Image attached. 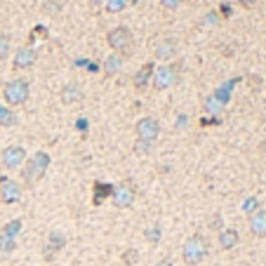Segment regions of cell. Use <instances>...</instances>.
Instances as JSON below:
<instances>
[{
	"label": "cell",
	"mask_w": 266,
	"mask_h": 266,
	"mask_svg": "<svg viewBox=\"0 0 266 266\" xmlns=\"http://www.w3.org/2000/svg\"><path fill=\"white\" fill-rule=\"evenodd\" d=\"M50 163H52V158L47 151H36L31 158H26V163H24V181L26 184L29 186L38 184V181L47 174Z\"/></svg>",
	"instance_id": "cell-1"
},
{
	"label": "cell",
	"mask_w": 266,
	"mask_h": 266,
	"mask_svg": "<svg viewBox=\"0 0 266 266\" xmlns=\"http://www.w3.org/2000/svg\"><path fill=\"white\" fill-rule=\"evenodd\" d=\"M207 252H210V245H207V241H205V235L193 233L191 238H186L184 248H181V259H184L189 266H198L200 261H205Z\"/></svg>",
	"instance_id": "cell-2"
},
{
	"label": "cell",
	"mask_w": 266,
	"mask_h": 266,
	"mask_svg": "<svg viewBox=\"0 0 266 266\" xmlns=\"http://www.w3.org/2000/svg\"><path fill=\"white\" fill-rule=\"evenodd\" d=\"M106 43L111 45L113 52L127 57L132 52V47H135V36H132L130 29H125V26H116L113 31L106 33Z\"/></svg>",
	"instance_id": "cell-3"
},
{
	"label": "cell",
	"mask_w": 266,
	"mask_h": 266,
	"mask_svg": "<svg viewBox=\"0 0 266 266\" xmlns=\"http://www.w3.org/2000/svg\"><path fill=\"white\" fill-rule=\"evenodd\" d=\"M29 94H31V87H29V83H26L24 78H14V81H10L5 85V90H3V97H5L10 109H12V106H21L24 101H29Z\"/></svg>",
	"instance_id": "cell-4"
},
{
	"label": "cell",
	"mask_w": 266,
	"mask_h": 266,
	"mask_svg": "<svg viewBox=\"0 0 266 266\" xmlns=\"http://www.w3.org/2000/svg\"><path fill=\"white\" fill-rule=\"evenodd\" d=\"M135 198H137V189H135L132 181H120V184L113 186L111 200L118 210H127V207H132V205H135Z\"/></svg>",
	"instance_id": "cell-5"
},
{
	"label": "cell",
	"mask_w": 266,
	"mask_h": 266,
	"mask_svg": "<svg viewBox=\"0 0 266 266\" xmlns=\"http://www.w3.org/2000/svg\"><path fill=\"white\" fill-rule=\"evenodd\" d=\"M177 81H179V66L177 64H163V66L155 68L153 78H151L155 90H167V87H172Z\"/></svg>",
	"instance_id": "cell-6"
},
{
	"label": "cell",
	"mask_w": 266,
	"mask_h": 266,
	"mask_svg": "<svg viewBox=\"0 0 266 266\" xmlns=\"http://www.w3.org/2000/svg\"><path fill=\"white\" fill-rule=\"evenodd\" d=\"M135 135L139 142H151L155 144V139H158V135H161V123L155 120L153 116H144L137 120L135 125Z\"/></svg>",
	"instance_id": "cell-7"
},
{
	"label": "cell",
	"mask_w": 266,
	"mask_h": 266,
	"mask_svg": "<svg viewBox=\"0 0 266 266\" xmlns=\"http://www.w3.org/2000/svg\"><path fill=\"white\" fill-rule=\"evenodd\" d=\"M26 158H29V155H26V149H24V146H19V144L5 146V149H3V155H0L3 167H7V170H17V167H24Z\"/></svg>",
	"instance_id": "cell-8"
},
{
	"label": "cell",
	"mask_w": 266,
	"mask_h": 266,
	"mask_svg": "<svg viewBox=\"0 0 266 266\" xmlns=\"http://www.w3.org/2000/svg\"><path fill=\"white\" fill-rule=\"evenodd\" d=\"M0 200L5 205H14L21 200V184L10 177H0Z\"/></svg>",
	"instance_id": "cell-9"
},
{
	"label": "cell",
	"mask_w": 266,
	"mask_h": 266,
	"mask_svg": "<svg viewBox=\"0 0 266 266\" xmlns=\"http://www.w3.org/2000/svg\"><path fill=\"white\" fill-rule=\"evenodd\" d=\"M38 62V52L33 47H19L14 55V68H31Z\"/></svg>",
	"instance_id": "cell-10"
},
{
	"label": "cell",
	"mask_w": 266,
	"mask_h": 266,
	"mask_svg": "<svg viewBox=\"0 0 266 266\" xmlns=\"http://www.w3.org/2000/svg\"><path fill=\"white\" fill-rule=\"evenodd\" d=\"M59 97H62L64 104H75V101L83 99V87L78 85V83H66V85L62 87Z\"/></svg>",
	"instance_id": "cell-11"
},
{
	"label": "cell",
	"mask_w": 266,
	"mask_h": 266,
	"mask_svg": "<svg viewBox=\"0 0 266 266\" xmlns=\"http://www.w3.org/2000/svg\"><path fill=\"white\" fill-rule=\"evenodd\" d=\"M155 59H163V62H167V59H172L174 55H177V40H172V38H167V40H161V43L155 45Z\"/></svg>",
	"instance_id": "cell-12"
},
{
	"label": "cell",
	"mask_w": 266,
	"mask_h": 266,
	"mask_svg": "<svg viewBox=\"0 0 266 266\" xmlns=\"http://www.w3.org/2000/svg\"><path fill=\"white\" fill-rule=\"evenodd\" d=\"M250 231H252L257 238H264L266 235V210H257L254 215H250Z\"/></svg>",
	"instance_id": "cell-13"
},
{
	"label": "cell",
	"mask_w": 266,
	"mask_h": 266,
	"mask_svg": "<svg viewBox=\"0 0 266 266\" xmlns=\"http://www.w3.org/2000/svg\"><path fill=\"white\" fill-rule=\"evenodd\" d=\"M153 62H149V64H144L139 71L135 73V87L137 90H146L149 87V83H151V78H153Z\"/></svg>",
	"instance_id": "cell-14"
},
{
	"label": "cell",
	"mask_w": 266,
	"mask_h": 266,
	"mask_svg": "<svg viewBox=\"0 0 266 266\" xmlns=\"http://www.w3.org/2000/svg\"><path fill=\"white\" fill-rule=\"evenodd\" d=\"M241 241V233L235 229H222L219 231V248L222 250H233Z\"/></svg>",
	"instance_id": "cell-15"
},
{
	"label": "cell",
	"mask_w": 266,
	"mask_h": 266,
	"mask_svg": "<svg viewBox=\"0 0 266 266\" xmlns=\"http://www.w3.org/2000/svg\"><path fill=\"white\" fill-rule=\"evenodd\" d=\"M123 64H125V57L123 55H118V52H113V55H109L104 59V71H106V75H116L120 68H123Z\"/></svg>",
	"instance_id": "cell-16"
},
{
	"label": "cell",
	"mask_w": 266,
	"mask_h": 266,
	"mask_svg": "<svg viewBox=\"0 0 266 266\" xmlns=\"http://www.w3.org/2000/svg\"><path fill=\"white\" fill-rule=\"evenodd\" d=\"M64 245H66V235H64L62 231H52V233L47 235V245H45V248H50L52 252H59Z\"/></svg>",
	"instance_id": "cell-17"
},
{
	"label": "cell",
	"mask_w": 266,
	"mask_h": 266,
	"mask_svg": "<svg viewBox=\"0 0 266 266\" xmlns=\"http://www.w3.org/2000/svg\"><path fill=\"white\" fill-rule=\"evenodd\" d=\"M17 125V113L10 106H0V127H12Z\"/></svg>",
	"instance_id": "cell-18"
},
{
	"label": "cell",
	"mask_w": 266,
	"mask_h": 266,
	"mask_svg": "<svg viewBox=\"0 0 266 266\" xmlns=\"http://www.w3.org/2000/svg\"><path fill=\"white\" fill-rule=\"evenodd\" d=\"M21 219H10V222L3 226V235H10V238H17L19 233H21Z\"/></svg>",
	"instance_id": "cell-19"
},
{
	"label": "cell",
	"mask_w": 266,
	"mask_h": 266,
	"mask_svg": "<svg viewBox=\"0 0 266 266\" xmlns=\"http://www.w3.org/2000/svg\"><path fill=\"white\" fill-rule=\"evenodd\" d=\"M17 250V238H10V235L0 233V252L3 254H12Z\"/></svg>",
	"instance_id": "cell-20"
},
{
	"label": "cell",
	"mask_w": 266,
	"mask_h": 266,
	"mask_svg": "<svg viewBox=\"0 0 266 266\" xmlns=\"http://www.w3.org/2000/svg\"><path fill=\"white\" fill-rule=\"evenodd\" d=\"M130 3H135V0H106L104 5H106V12L116 14V12H123V10L130 5Z\"/></svg>",
	"instance_id": "cell-21"
},
{
	"label": "cell",
	"mask_w": 266,
	"mask_h": 266,
	"mask_svg": "<svg viewBox=\"0 0 266 266\" xmlns=\"http://www.w3.org/2000/svg\"><path fill=\"white\" fill-rule=\"evenodd\" d=\"M62 7H64V0H45L43 12L50 14V17H57V14L62 12Z\"/></svg>",
	"instance_id": "cell-22"
},
{
	"label": "cell",
	"mask_w": 266,
	"mask_h": 266,
	"mask_svg": "<svg viewBox=\"0 0 266 266\" xmlns=\"http://www.w3.org/2000/svg\"><path fill=\"white\" fill-rule=\"evenodd\" d=\"M111 191H113V186H109V184H94V205H99L101 200H104V196H111Z\"/></svg>",
	"instance_id": "cell-23"
},
{
	"label": "cell",
	"mask_w": 266,
	"mask_h": 266,
	"mask_svg": "<svg viewBox=\"0 0 266 266\" xmlns=\"http://www.w3.org/2000/svg\"><path fill=\"white\" fill-rule=\"evenodd\" d=\"M205 111L207 113H212V116H217V113H222V109H224V104L219 99H217V97H207V99H205Z\"/></svg>",
	"instance_id": "cell-24"
},
{
	"label": "cell",
	"mask_w": 266,
	"mask_h": 266,
	"mask_svg": "<svg viewBox=\"0 0 266 266\" xmlns=\"http://www.w3.org/2000/svg\"><path fill=\"white\" fill-rule=\"evenodd\" d=\"M257 210H259V200H257V198L243 200V212H245V215H254Z\"/></svg>",
	"instance_id": "cell-25"
},
{
	"label": "cell",
	"mask_w": 266,
	"mask_h": 266,
	"mask_svg": "<svg viewBox=\"0 0 266 266\" xmlns=\"http://www.w3.org/2000/svg\"><path fill=\"white\" fill-rule=\"evenodd\" d=\"M161 226H151V229H146V241L153 243V245H158L161 243Z\"/></svg>",
	"instance_id": "cell-26"
},
{
	"label": "cell",
	"mask_w": 266,
	"mask_h": 266,
	"mask_svg": "<svg viewBox=\"0 0 266 266\" xmlns=\"http://www.w3.org/2000/svg\"><path fill=\"white\" fill-rule=\"evenodd\" d=\"M10 55V36L0 33V59H5Z\"/></svg>",
	"instance_id": "cell-27"
},
{
	"label": "cell",
	"mask_w": 266,
	"mask_h": 266,
	"mask_svg": "<svg viewBox=\"0 0 266 266\" xmlns=\"http://www.w3.org/2000/svg\"><path fill=\"white\" fill-rule=\"evenodd\" d=\"M153 146L155 144H151V142H139V139H137V144H135V151L137 153H151V151H153Z\"/></svg>",
	"instance_id": "cell-28"
},
{
	"label": "cell",
	"mask_w": 266,
	"mask_h": 266,
	"mask_svg": "<svg viewBox=\"0 0 266 266\" xmlns=\"http://www.w3.org/2000/svg\"><path fill=\"white\" fill-rule=\"evenodd\" d=\"M137 259H139V252H137V250H127V252L123 254V261H125L127 266L137 264Z\"/></svg>",
	"instance_id": "cell-29"
},
{
	"label": "cell",
	"mask_w": 266,
	"mask_h": 266,
	"mask_svg": "<svg viewBox=\"0 0 266 266\" xmlns=\"http://www.w3.org/2000/svg\"><path fill=\"white\" fill-rule=\"evenodd\" d=\"M203 24H205V26H217V24H219V12L205 14V17H203Z\"/></svg>",
	"instance_id": "cell-30"
},
{
	"label": "cell",
	"mask_w": 266,
	"mask_h": 266,
	"mask_svg": "<svg viewBox=\"0 0 266 266\" xmlns=\"http://www.w3.org/2000/svg\"><path fill=\"white\" fill-rule=\"evenodd\" d=\"M161 3H163V7H165V10H177V7H179L184 0H161Z\"/></svg>",
	"instance_id": "cell-31"
},
{
	"label": "cell",
	"mask_w": 266,
	"mask_h": 266,
	"mask_svg": "<svg viewBox=\"0 0 266 266\" xmlns=\"http://www.w3.org/2000/svg\"><path fill=\"white\" fill-rule=\"evenodd\" d=\"M210 229H212V231H222V215H215V217H212Z\"/></svg>",
	"instance_id": "cell-32"
},
{
	"label": "cell",
	"mask_w": 266,
	"mask_h": 266,
	"mask_svg": "<svg viewBox=\"0 0 266 266\" xmlns=\"http://www.w3.org/2000/svg\"><path fill=\"white\" fill-rule=\"evenodd\" d=\"M238 3H241L243 7H252L254 3H257V0H238Z\"/></svg>",
	"instance_id": "cell-33"
},
{
	"label": "cell",
	"mask_w": 266,
	"mask_h": 266,
	"mask_svg": "<svg viewBox=\"0 0 266 266\" xmlns=\"http://www.w3.org/2000/svg\"><path fill=\"white\" fill-rule=\"evenodd\" d=\"M153 266H174V264H172V261H170V259H161V261H158V264H153Z\"/></svg>",
	"instance_id": "cell-34"
},
{
	"label": "cell",
	"mask_w": 266,
	"mask_h": 266,
	"mask_svg": "<svg viewBox=\"0 0 266 266\" xmlns=\"http://www.w3.org/2000/svg\"><path fill=\"white\" fill-rule=\"evenodd\" d=\"M101 3H106V0H90V5H94V7L101 5Z\"/></svg>",
	"instance_id": "cell-35"
}]
</instances>
